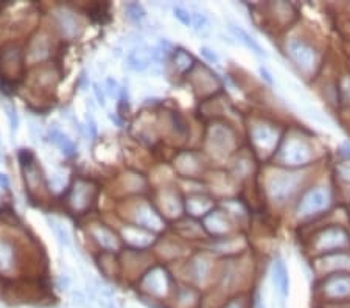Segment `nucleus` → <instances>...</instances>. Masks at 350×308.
I'll list each match as a JSON object with an SVG mask.
<instances>
[{"label": "nucleus", "instance_id": "16", "mask_svg": "<svg viewBox=\"0 0 350 308\" xmlns=\"http://www.w3.org/2000/svg\"><path fill=\"white\" fill-rule=\"evenodd\" d=\"M201 55L210 62V64H218V61H220V58H218V55L213 52V50H210L209 47H201Z\"/></svg>", "mask_w": 350, "mask_h": 308}, {"label": "nucleus", "instance_id": "8", "mask_svg": "<svg viewBox=\"0 0 350 308\" xmlns=\"http://www.w3.org/2000/svg\"><path fill=\"white\" fill-rule=\"evenodd\" d=\"M325 203H327L325 196L321 193V191H313V193H310L302 203V209L305 210L303 215H310L316 210H321L325 206Z\"/></svg>", "mask_w": 350, "mask_h": 308}, {"label": "nucleus", "instance_id": "4", "mask_svg": "<svg viewBox=\"0 0 350 308\" xmlns=\"http://www.w3.org/2000/svg\"><path fill=\"white\" fill-rule=\"evenodd\" d=\"M13 263H14L13 245L5 238H0V273L11 271Z\"/></svg>", "mask_w": 350, "mask_h": 308}, {"label": "nucleus", "instance_id": "11", "mask_svg": "<svg viewBox=\"0 0 350 308\" xmlns=\"http://www.w3.org/2000/svg\"><path fill=\"white\" fill-rule=\"evenodd\" d=\"M191 24H193L194 30H196L198 33H201V34H207L209 33V20H207V17L204 14H201V13L193 14Z\"/></svg>", "mask_w": 350, "mask_h": 308}, {"label": "nucleus", "instance_id": "14", "mask_svg": "<svg viewBox=\"0 0 350 308\" xmlns=\"http://www.w3.org/2000/svg\"><path fill=\"white\" fill-rule=\"evenodd\" d=\"M5 111H7V117H8V120H10V128H11V131L14 133V131H17V128H19V115H17V111L14 109V106H5Z\"/></svg>", "mask_w": 350, "mask_h": 308}, {"label": "nucleus", "instance_id": "18", "mask_svg": "<svg viewBox=\"0 0 350 308\" xmlns=\"http://www.w3.org/2000/svg\"><path fill=\"white\" fill-rule=\"evenodd\" d=\"M106 84H107V92H109L112 97H114V95H119V84H117L112 78H107Z\"/></svg>", "mask_w": 350, "mask_h": 308}, {"label": "nucleus", "instance_id": "24", "mask_svg": "<svg viewBox=\"0 0 350 308\" xmlns=\"http://www.w3.org/2000/svg\"><path fill=\"white\" fill-rule=\"evenodd\" d=\"M106 308H117V306H115L112 302H107V303H106Z\"/></svg>", "mask_w": 350, "mask_h": 308}, {"label": "nucleus", "instance_id": "9", "mask_svg": "<svg viewBox=\"0 0 350 308\" xmlns=\"http://www.w3.org/2000/svg\"><path fill=\"white\" fill-rule=\"evenodd\" d=\"M327 291L332 297H344V296H348L350 294V283L348 282H344V280H339V282H335L332 285L327 287Z\"/></svg>", "mask_w": 350, "mask_h": 308}, {"label": "nucleus", "instance_id": "2", "mask_svg": "<svg viewBox=\"0 0 350 308\" xmlns=\"http://www.w3.org/2000/svg\"><path fill=\"white\" fill-rule=\"evenodd\" d=\"M229 30H230V33H232L233 36H235L242 44H245L248 49H251V52H254V53L258 55V56H266V53H265V50L261 49V46L254 39V37H252L246 30H243L242 27H238V25H235V24H229Z\"/></svg>", "mask_w": 350, "mask_h": 308}, {"label": "nucleus", "instance_id": "7", "mask_svg": "<svg viewBox=\"0 0 350 308\" xmlns=\"http://www.w3.org/2000/svg\"><path fill=\"white\" fill-rule=\"evenodd\" d=\"M58 25L61 27L62 33L69 37L75 36L78 33V28H80V24H78L75 16L67 11H62L58 14Z\"/></svg>", "mask_w": 350, "mask_h": 308}, {"label": "nucleus", "instance_id": "5", "mask_svg": "<svg viewBox=\"0 0 350 308\" xmlns=\"http://www.w3.org/2000/svg\"><path fill=\"white\" fill-rule=\"evenodd\" d=\"M91 232H92L94 238L101 245V248H104L107 251L119 249V241H117V238L112 235V232H109L107 229H104L101 226H97V227H94L91 230Z\"/></svg>", "mask_w": 350, "mask_h": 308}, {"label": "nucleus", "instance_id": "20", "mask_svg": "<svg viewBox=\"0 0 350 308\" xmlns=\"http://www.w3.org/2000/svg\"><path fill=\"white\" fill-rule=\"evenodd\" d=\"M260 73H261V76H263V78H265L269 84H272V78H271V75L268 73V70H266V69L260 67Z\"/></svg>", "mask_w": 350, "mask_h": 308}, {"label": "nucleus", "instance_id": "17", "mask_svg": "<svg viewBox=\"0 0 350 308\" xmlns=\"http://www.w3.org/2000/svg\"><path fill=\"white\" fill-rule=\"evenodd\" d=\"M94 94H95V98H97V101H98V104L100 106H106V95H104V92H103V89L100 87V84H94Z\"/></svg>", "mask_w": 350, "mask_h": 308}, {"label": "nucleus", "instance_id": "21", "mask_svg": "<svg viewBox=\"0 0 350 308\" xmlns=\"http://www.w3.org/2000/svg\"><path fill=\"white\" fill-rule=\"evenodd\" d=\"M226 308H242V302H238V300H233V302H230Z\"/></svg>", "mask_w": 350, "mask_h": 308}, {"label": "nucleus", "instance_id": "1", "mask_svg": "<svg viewBox=\"0 0 350 308\" xmlns=\"http://www.w3.org/2000/svg\"><path fill=\"white\" fill-rule=\"evenodd\" d=\"M151 62H152V59H151V49L139 47V49H134L128 55V65L133 70H136V72H142V70L148 69Z\"/></svg>", "mask_w": 350, "mask_h": 308}, {"label": "nucleus", "instance_id": "23", "mask_svg": "<svg viewBox=\"0 0 350 308\" xmlns=\"http://www.w3.org/2000/svg\"><path fill=\"white\" fill-rule=\"evenodd\" d=\"M109 117H111V120H112V122H115V123H117V125H119V126H122V122H120L119 119H117V117H115V115H112V114H111V115H109Z\"/></svg>", "mask_w": 350, "mask_h": 308}, {"label": "nucleus", "instance_id": "10", "mask_svg": "<svg viewBox=\"0 0 350 308\" xmlns=\"http://www.w3.org/2000/svg\"><path fill=\"white\" fill-rule=\"evenodd\" d=\"M125 11H126L128 19H129V20H133V22H139V20H142V19L146 16V13H145L143 7H142L140 4H136V2L128 4V5H126V8H125Z\"/></svg>", "mask_w": 350, "mask_h": 308}, {"label": "nucleus", "instance_id": "15", "mask_svg": "<svg viewBox=\"0 0 350 308\" xmlns=\"http://www.w3.org/2000/svg\"><path fill=\"white\" fill-rule=\"evenodd\" d=\"M174 17L182 24V25H187V27H190L191 25V14L185 10V8H182V7H176L174 8Z\"/></svg>", "mask_w": 350, "mask_h": 308}, {"label": "nucleus", "instance_id": "19", "mask_svg": "<svg viewBox=\"0 0 350 308\" xmlns=\"http://www.w3.org/2000/svg\"><path fill=\"white\" fill-rule=\"evenodd\" d=\"M0 187H2V188H8L10 187V179L4 173H0Z\"/></svg>", "mask_w": 350, "mask_h": 308}, {"label": "nucleus", "instance_id": "6", "mask_svg": "<svg viewBox=\"0 0 350 308\" xmlns=\"http://www.w3.org/2000/svg\"><path fill=\"white\" fill-rule=\"evenodd\" d=\"M49 137H50V142L55 143L65 154V156H73V154H75L76 146H75V143L64 133L58 131V129H53V131H50Z\"/></svg>", "mask_w": 350, "mask_h": 308}, {"label": "nucleus", "instance_id": "3", "mask_svg": "<svg viewBox=\"0 0 350 308\" xmlns=\"http://www.w3.org/2000/svg\"><path fill=\"white\" fill-rule=\"evenodd\" d=\"M272 279H274V283L279 290V293L287 297L288 296V287H290V279H288V271L283 265L282 260H277L274 263V268H272Z\"/></svg>", "mask_w": 350, "mask_h": 308}, {"label": "nucleus", "instance_id": "13", "mask_svg": "<svg viewBox=\"0 0 350 308\" xmlns=\"http://www.w3.org/2000/svg\"><path fill=\"white\" fill-rule=\"evenodd\" d=\"M174 62H176V67H178L181 72H185V70L191 65L193 59H191V56H190V55H187L184 50H179V52L176 53Z\"/></svg>", "mask_w": 350, "mask_h": 308}, {"label": "nucleus", "instance_id": "12", "mask_svg": "<svg viewBox=\"0 0 350 308\" xmlns=\"http://www.w3.org/2000/svg\"><path fill=\"white\" fill-rule=\"evenodd\" d=\"M49 223H50V227L53 229L56 238L59 240V243L69 245V234H67V230L64 229V226H61V223H58L56 219H50V218H49Z\"/></svg>", "mask_w": 350, "mask_h": 308}, {"label": "nucleus", "instance_id": "22", "mask_svg": "<svg viewBox=\"0 0 350 308\" xmlns=\"http://www.w3.org/2000/svg\"><path fill=\"white\" fill-rule=\"evenodd\" d=\"M255 308H265V305H263L261 299H260V296L255 297Z\"/></svg>", "mask_w": 350, "mask_h": 308}]
</instances>
